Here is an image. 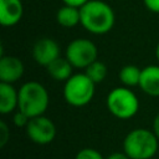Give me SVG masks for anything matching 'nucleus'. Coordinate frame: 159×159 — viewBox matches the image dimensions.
<instances>
[{
    "label": "nucleus",
    "instance_id": "obj_15",
    "mask_svg": "<svg viewBox=\"0 0 159 159\" xmlns=\"http://www.w3.org/2000/svg\"><path fill=\"white\" fill-rule=\"evenodd\" d=\"M140 75H142V70L139 67H137L135 65H125L120 68L118 77L119 81L123 83V86L132 88L139 86Z\"/></svg>",
    "mask_w": 159,
    "mask_h": 159
},
{
    "label": "nucleus",
    "instance_id": "obj_7",
    "mask_svg": "<svg viewBox=\"0 0 159 159\" xmlns=\"http://www.w3.org/2000/svg\"><path fill=\"white\" fill-rule=\"evenodd\" d=\"M26 134L27 137L36 144L45 145L51 143L56 137V125L55 123L42 116H37L34 118H30L27 125H26Z\"/></svg>",
    "mask_w": 159,
    "mask_h": 159
},
{
    "label": "nucleus",
    "instance_id": "obj_22",
    "mask_svg": "<svg viewBox=\"0 0 159 159\" xmlns=\"http://www.w3.org/2000/svg\"><path fill=\"white\" fill-rule=\"evenodd\" d=\"M106 159H130L124 152H114L112 154H109Z\"/></svg>",
    "mask_w": 159,
    "mask_h": 159
},
{
    "label": "nucleus",
    "instance_id": "obj_1",
    "mask_svg": "<svg viewBox=\"0 0 159 159\" xmlns=\"http://www.w3.org/2000/svg\"><path fill=\"white\" fill-rule=\"evenodd\" d=\"M81 25L91 34L103 35L112 30L116 22L113 9L102 0H89L82 7Z\"/></svg>",
    "mask_w": 159,
    "mask_h": 159
},
{
    "label": "nucleus",
    "instance_id": "obj_12",
    "mask_svg": "<svg viewBox=\"0 0 159 159\" xmlns=\"http://www.w3.org/2000/svg\"><path fill=\"white\" fill-rule=\"evenodd\" d=\"M19 106V91L15 89L12 83L0 82V113H11Z\"/></svg>",
    "mask_w": 159,
    "mask_h": 159
},
{
    "label": "nucleus",
    "instance_id": "obj_4",
    "mask_svg": "<svg viewBox=\"0 0 159 159\" xmlns=\"http://www.w3.org/2000/svg\"><path fill=\"white\" fill-rule=\"evenodd\" d=\"M96 91V83L86 73H73L63 84L65 101L72 107L87 106Z\"/></svg>",
    "mask_w": 159,
    "mask_h": 159
},
{
    "label": "nucleus",
    "instance_id": "obj_10",
    "mask_svg": "<svg viewBox=\"0 0 159 159\" xmlns=\"http://www.w3.org/2000/svg\"><path fill=\"white\" fill-rule=\"evenodd\" d=\"M24 15L21 0H0V24L4 27L16 25Z\"/></svg>",
    "mask_w": 159,
    "mask_h": 159
},
{
    "label": "nucleus",
    "instance_id": "obj_9",
    "mask_svg": "<svg viewBox=\"0 0 159 159\" xmlns=\"http://www.w3.org/2000/svg\"><path fill=\"white\" fill-rule=\"evenodd\" d=\"M25 67L22 61L11 55H2L0 58V82L14 83L19 81L24 75Z\"/></svg>",
    "mask_w": 159,
    "mask_h": 159
},
{
    "label": "nucleus",
    "instance_id": "obj_2",
    "mask_svg": "<svg viewBox=\"0 0 159 159\" xmlns=\"http://www.w3.org/2000/svg\"><path fill=\"white\" fill-rule=\"evenodd\" d=\"M50 97L46 87L37 81L25 82L19 89L17 109L30 118L42 116L48 107Z\"/></svg>",
    "mask_w": 159,
    "mask_h": 159
},
{
    "label": "nucleus",
    "instance_id": "obj_11",
    "mask_svg": "<svg viewBox=\"0 0 159 159\" xmlns=\"http://www.w3.org/2000/svg\"><path fill=\"white\" fill-rule=\"evenodd\" d=\"M139 87L150 97H159V66L150 65L142 70Z\"/></svg>",
    "mask_w": 159,
    "mask_h": 159
},
{
    "label": "nucleus",
    "instance_id": "obj_17",
    "mask_svg": "<svg viewBox=\"0 0 159 159\" xmlns=\"http://www.w3.org/2000/svg\"><path fill=\"white\" fill-rule=\"evenodd\" d=\"M75 159H106V158H103V155L93 148H83L76 154Z\"/></svg>",
    "mask_w": 159,
    "mask_h": 159
},
{
    "label": "nucleus",
    "instance_id": "obj_13",
    "mask_svg": "<svg viewBox=\"0 0 159 159\" xmlns=\"http://www.w3.org/2000/svg\"><path fill=\"white\" fill-rule=\"evenodd\" d=\"M73 66L66 57H57L55 61H52L47 67V73L50 77H52L56 81H67L73 73H72Z\"/></svg>",
    "mask_w": 159,
    "mask_h": 159
},
{
    "label": "nucleus",
    "instance_id": "obj_6",
    "mask_svg": "<svg viewBox=\"0 0 159 159\" xmlns=\"http://www.w3.org/2000/svg\"><path fill=\"white\" fill-rule=\"evenodd\" d=\"M98 50L93 41L88 39H76L66 47L65 57L76 68H86L97 60Z\"/></svg>",
    "mask_w": 159,
    "mask_h": 159
},
{
    "label": "nucleus",
    "instance_id": "obj_16",
    "mask_svg": "<svg viewBox=\"0 0 159 159\" xmlns=\"http://www.w3.org/2000/svg\"><path fill=\"white\" fill-rule=\"evenodd\" d=\"M107 72H108V70H107L106 63L102 62V61H98V60H96L94 62H92L89 66H87V67L84 68V73H86L96 84L99 83V82H102V81L106 78Z\"/></svg>",
    "mask_w": 159,
    "mask_h": 159
},
{
    "label": "nucleus",
    "instance_id": "obj_5",
    "mask_svg": "<svg viewBox=\"0 0 159 159\" xmlns=\"http://www.w3.org/2000/svg\"><path fill=\"white\" fill-rule=\"evenodd\" d=\"M108 111L118 119L133 118L139 109V99L137 94L125 86L113 88L106 99Z\"/></svg>",
    "mask_w": 159,
    "mask_h": 159
},
{
    "label": "nucleus",
    "instance_id": "obj_20",
    "mask_svg": "<svg viewBox=\"0 0 159 159\" xmlns=\"http://www.w3.org/2000/svg\"><path fill=\"white\" fill-rule=\"evenodd\" d=\"M145 7L152 12H159V0H143Z\"/></svg>",
    "mask_w": 159,
    "mask_h": 159
},
{
    "label": "nucleus",
    "instance_id": "obj_24",
    "mask_svg": "<svg viewBox=\"0 0 159 159\" xmlns=\"http://www.w3.org/2000/svg\"><path fill=\"white\" fill-rule=\"evenodd\" d=\"M155 57H157V60H158V62H159V42H158L157 46H155Z\"/></svg>",
    "mask_w": 159,
    "mask_h": 159
},
{
    "label": "nucleus",
    "instance_id": "obj_19",
    "mask_svg": "<svg viewBox=\"0 0 159 159\" xmlns=\"http://www.w3.org/2000/svg\"><path fill=\"white\" fill-rule=\"evenodd\" d=\"M10 138V128L4 120H0V147H5Z\"/></svg>",
    "mask_w": 159,
    "mask_h": 159
},
{
    "label": "nucleus",
    "instance_id": "obj_18",
    "mask_svg": "<svg viewBox=\"0 0 159 159\" xmlns=\"http://www.w3.org/2000/svg\"><path fill=\"white\" fill-rule=\"evenodd\" d=\"M29 120H30V117H29L27 114H25L24 112H21L20 109H19V111L14 114V117H12L14 124H15L16 127H20V128H26Z\"/></svg>",
    "mask_w": 159,
    "mask_h": 159
},
{
    "label": "nucleus",
    "instance_id": "obj_14",
    "mask_svg": "<svg viewBox=\"0 0 159 159\" xmlns=\"http://www.w3.org/2000/svg\"><path fill=\"white\" fill-rule=\"evenodd\" d=\"M56 21L62 27H75L78 24H81V11L80 7L71 6V5H63L61 6L56 12Z\"/></svg>",
    "mask_w": 159,
    "mask_h": 159
},
{
    "label": "nucleus",
    "instance_id": "obj_21",
    "mask_svg": "<svg viewBox=\"0 0 159 159\" xmlns=\"http://www.w3.org/2000/svg\"><path fill=\"white\" fill-rule=\"evenodd\" d=\"M65 5H71V6H76V7H82L87 1L89 0H62Z\"/></svg>",
    "mask_w": 159,
    "mask_h": 159
},
{
    "label": "nucleus",
    "instance_id": "obj_8",
    "mask_svg": "<svg viewBox=\"0 0 159 159\" xmlns=\"http://www.w3.org/2000/svg\"><path fill=\"white\" fill-rule=\"evenodd\" d=\"M32 57L39 65L47 67L52 61L60 57V46L53 39L42 37L35 42L32 47Z\"/></svg>",
    "mask_w": 159,
    "mask_h": 159
},
{
    "label": "nucleus",
    "instance_id": "obj_3",
    "mask_svg": "<svg viewBox=\"0 0 159 159\" xmlns=\"http://www.w3.org/2000/svg\"><path fill=\"white\" fill-rule=\"evenodd\" d=\"M159 139L153 130L137 128L130 130L123 140V152L130 159H150L159 147Z\"/></svg>",
    "mask_w": 159,
    "mask_h": 159
},
{
    "label": "nucleus",
    "instance_id": "obj_23",
    "mask_svg": "<svg viewBox=\"0 0 159 159\" xmlns=\"http://www.w3.org/2000/svg\"><path fill=\"white\" fill-rule=\"evenodd\" d=\"M153 132L157 135V138L159 139V113L154 117V120H153Z\"/></svg>",
    "mask_w": 159,
    "mask_h": 159
}]
</instances>
